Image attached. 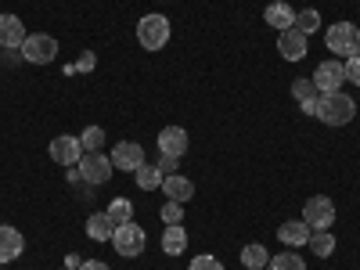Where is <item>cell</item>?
<instances>
[{
    "instance_id": "6da1fadb",
    "label": "cell",
    "mask_w": 360,
    "mask_h": 270,
    "mask_svg": "<svg viewBox=\"0 0 360 270\" xmlns=\"http://www.w3.org/2000/svg\"><path fill=\"white\" fill-rule=\"evenodd\" d=\"M353 115H356V105H353L349 94H342V90H335V94H321L317 119L324 127H346V123H353Z\"/></svg>"
},
{
    "instance_id": "7a4b0ae2",
    "label": "cell",
    "mask_w": 360,
    "mask_h": 270,
    "mask_svg": "<svg viewBox=\"0 0 360 270\" xmlns=\"http://www.w3.org/2000/svg\"><path fill=\"white\" fill-rule=\"evenodd\" d=\"M324 44H328V51H332L339 62H346V58L360 54V29L353 22H335V25H328Z\"/></svg>"
},
{
    "instance_id": "3957f363",
    "label": "cell",
    "mask_w": 360,
    "mask_h": 270,
    "mask_svg": "<svg viewBox=\"0 0 360 270\" xmlns=\"http://www.w3.org/2000/svg\"><path fill=\"white\" fill-rule=\"evenodd\" d=\"M137 44L144 51H162L169 44V18L166 15H144L137 22Z\"/></svg>"
},
{
    "instance_id": "277c9868",
    "label": "cell",
    "mask_w": 360,
    "mask_h": 270,
    "mask_svg": "<svg viewBox=\"0 0 360 270\" xmlns=\"http://www.w3.org/2000/svg\"><path fill=\"white\" fill-rule=\"evenodd\" d=\"M76 169H79V176H83V184H108L112 180V173H115V166H112V159L108 155H101V152H83V159L76 162Z\"/></svg>"
},
{
    "instance_id": "5b68a950",
    "label": "cell",
    "mask_w": 360,
    "mask_h": 270,
    "mask_svg": "<svg viewBox=\"0 0 360 270\" xmlns=\"http://www.w3.org/2000/svg\"><path fill=\"white\" fill-rule=\"evenodd\" d=\"M54 54H58V40L51 33L25 37V44H22V62H29V65H51Z\"/></svg>"
},
{
    "instance_id": "8992f818",
    "label": "cell",
    "mask_w": 360,
    "mask_h": 270,
    "mask_svg": "<svg viewBox=\"0 0 360 270\" xmlns=\"http://www.w3.org/2000/svg\"><path fill=\"white\" fill-rule=\"evenodd\" d=\"M303 220H307L310 231H328V227L335 224V202L328 198V195H314V198H307V205H303Z\"/></svg>"
},
{
    "instance_id": "52a82bcc",
    "label": "cell",
    "mask_w": 360,
    "mask_h": 270,
    "mask_svg": "<svg viewBox=\"0 0 360 270\" xmlns=\"http://www.w3.org/2000/svg\"><path fill=\"white\" fill-rule=\"evenodd\" d=\"M112 245H115V252H119V256L134 259V256H141V252H144V231H141L134 220H130V224H115Z\"/></svg>"
},
{
    "instance_id": "ba28073f",
    "label": "cell",
    "mask_w": 360,
    "mask_h": 270,
    "mask_svg": "<svg viewBox=\"0 0 360 270\" xmlns=\"http://www.w3.org/2000/svg\"><path fill=\"white\" fill-rule=\"evenodd\" d=\"M346 83V69L339 58H332V62H321L317 72H314V86L321 90V94H335V90H342Z\"/></svg>"
},
{
    "instance_id": "9c48e42d",
    "label": "cell",
    "mask_w": 360,
    "mask_h": 270,
    "mask_svg": "<svg viewBox=\"0 0 360 270\" xmlns=\"http://www.w3.org/2000/svg\"><path fill=\"white\" fill-rule=\"evenodd\" d=\"M112 166L115 169H123V173H137L141 166H144V148L141 144H134V141H119L115 148H112Z\"/></svg>"
},
{
    "instance_id": "30bf717a",
    "label": "cell",
    "mask_w": 360,
    "mask_h": 270,
    "mask_svg": "<svg viewBox=\"0 0 360 270\" xmlns=\"http://www.w3.org/2000/svg\"><path fill=\"white\" fill-rule=\"evenodd\" d=\"M278 51H281L285 62H303L307 51H310V40H307V33H299V29L292 25V29H285V33H278Z\"/></svg>"
},
{
    "instance_id": "8fae6325",
    "label": "cell",
    "mask_w": 360,
    "mask_h": 270,
    "mask_svg": "<svg viewBox=\"0 0 360 270\" xmlns=\"http://www.w3.org/2000/svg\"><path fill=\"white\" fill-rule=\"evenodd\" d=\"M51 159H54L58 166H76V162L83 159V144H79V137H72V134L54 137V141H51Z\"/></svg>"
},
{
    "instance_id": "7c38bea8",
    "label": "cell",
    "mask_w": 360,
    "mask_h": 270,
    "mask_svg": "<svg viewBox=\"0 0 360 270\" xmlns=\"http://www.w3.org/2000/svg\"><path fill=\"white\" fill-rule=\"evenodd\" d=\"M25 25H22V18L18 15H0V47L4 51H22V44H25Z\"/></svg>"
},
{
    "instance_id": "4fadbf2b",
    "label": "cell",
    "mask_w": 360,
    "mask_h": 270,
    "mask_svg": "<svg viewBox=\"0 0 360 270\" xmlns=\"http://www.w3.org/2000/svg\"><path fill=\"white\" fill-rule=\"evenodd\" d=\"M22 249H25L22 231H15V227H8V224H0V263H15V259L22 256Z\"/></svg>"
},
{
    "instance_id": "5bb4252c",
    "label": "cell",
    "mask_w": 360,
    "mask_h": 270,
    "mask_svg": "<svg viewBox=\"0 0 360 270\" xmlns=\"http://www.w3.org/2000/svg\"><path fill=\"white\" fill-rule=\"evenodd\" d=\"M159 152L180 159V155L188 152V130H184V127H166V130L159 134Z\"/></svg>"
},
{
    "instance_id": "9a60e30c",
    "label": "cell",
    "mask_w": 360,
    "mask_h": 270,
    "mask_svg": "<svg viewBox=\"0 0 360 270\" xmlns=\"http://www.w3.org/2000/svg\"><path fill=\"white\" fill-rule=\"evenodd\" d=\"M263 22H266L270 29H278V33H285V29H292V25H295V11L285 4V0H274V4H266Z\"/></svg>"
},
{
    "instance_id": "2e32d148",
    "label": "cell",
    "mask_w": 360,
    "mask_h": 270,
    "mask_svg": "<svg viewBox=\"0 0 360 270\" xmlns=\"http://www.w3.org/2000/svg\"><path fill=\"white\" fill-rule=\"evenodd\" d=\"M310 227H307V220H288V224H281L278 227V238H281V245H288V249H299V245H307L310 242Z\"/></svg>"
},
{
    "instance_id": "e0dca14e",
    "label": "cell",
    "mask_w": 360,
    "mask_h": 270,
    "mask_svg": "<svg viewBox=\"0 0 360 270\" xmlns=\"http://www.w3.org/2000/svg\"><path fill=\"white\" fill-rule=\"evenodd\" d=\"M162 191L173 198V202H191L195 198V184L188 176H180V173H169L166 180H162Z\"/></svg>"
},
{
    "instance_id": "ac0fdd59",
    "label": "cell",
    "mask_w": 360,
    "mask_h": 270,
    "mask_svg": "<svg viewBox=\"0 0 360 270\" xmlns=\"http://www.w3.org/2000/svg\"><path fill=\"white\" fill-rule=\"evenodd\" d=\"M184 249H188V231L180 224H166V231H162V252L166 256H180Z\"/></svg>"
},
{
    "instance_id": "d6986e66",
    "label": "cell",
    "mask_w": 360,
    "mask_h": 270,
    "mask_svg": "<svg viewBox=\"0 0 360 270\" xmlns=\"http://www.w3.org/2000/svg\"><path fill=\"white\" fill-rule=\"evenodd\" d=\"M86 234L94 238V242H112V234H115V224L108 213H94L86 220Z\"/></svg>"
},
{
    "instance_id": "ffe728a7",
    "label": "cell",
    "mask_w": 360,
    "mask_h": 270,
    "mask_svg": "<svg viewBox=\"0 0 360 270\" xmlns=\"http://www.w3.org/2000/svg\"><path fill=\"white\" fill-rule=\"evenodd\" d=\"M266 263H270V256H266V245L252 242V245H245V249H242V266H245V270H263Z\"/></svg>"
},
{
    "instance_id": "44dd1931",
    "label": "cell",
    "mask_w": 360,
    "mask_h": 270,
    "mask_svg": "<svg viewBox=\"0 0 360 270\" xmlns=\"http://www.w3.org/2000/svg\"><path fill=\"white\" fill-rule=\"evenodd\" d=\"M134 176H137V188H141V191H155V188H162V180H166L159 166H148V162H144Z\"/></svg>"
},
{
    "instance_id": "7402d4cb",
    "label": "cell",
    "mask_w": 360,
    "mask_h": 270,
    "mask_svg": "<svg viewBox=\"0 0 360 270\" xmlns=\"http://www.w3.org/2000/svg\"><path fill=\"white\" fill-rule=\"evenodd\" d=\"M105 213L112 217V224H130L134 220V202L130 198H112Z\"/></svg>"
},
{
    "instance_id": "603a6c76",
    "label": "cell",
    "mask_w": 360,
    "mask_h": 270,
    "mask_svg": "<svg viewBox=\"0 0 360 270\" xmlns=\"http://www.w3.org/2000/svg\"><path fill=\"white\" fill-rule=\"evenodd\" d=\"M266 270H307V263L299 252H278V256H270Z\"/></svg>"
},
{
    "instance_id": "cb8c5ba5",
    "label": "cell",
    "mask_w": 360,
    "mask_h": 270,
    "mask_svg": "<svg viewBox=\"0 0 360 270\" xmlns=\"http://www.w3.org/2000/svg\"><path fill=\"white\" fill-rule=\"evenodd\" d=\"M307 245H310V249L324 259V256H332V252H335V238H332V231H314Z\"/></svg>"
},
{
    "instance_id": "d4e9b609",
    "label": "cell",
    "mask_w": 360,
    "mask_h": 270,
    "mask_svg": "<svg viewBox=\"0 0 360 270\" xmlns=\"http://www.w3.org/2000/svg\"><path fill=\"white\" fill-rule=\"evenodd\" d=\"M292 98H295L299 105H307V101H317V98H321V90L314 86V79H295V83H292Z\"/></svg>"
},
{
    "instance_id": "484cf974",
    "label": "cell",
    "mask_w": 360,
    "mask_h": 270,
    "mask_svg": "<svg viewBox=\"0 0 360 270\" xmlns=\"http://www.w3.org/2000/svg\"><path fill=\"white\" fill-rule=\"evenodd\" d=\"M295 29H299V33H317V29H321V15L314 11V8H307V11H299L295 15Z\"/></svg>"
},
{
    "instance_id": "4316f807",
    "label": "cell",
    "mask_w": 360,
    "mask_h": 270,
    "mask_svg": "<svg viewBox=\"0 0 360 270\" xmlns=\"http://www.w3.org/2000/svg\"><path fill=\"white\" fill-rule=\"evenodd\" d=\"M79 144H83V152H98V148L105 144V130L101 127H86L79 134Z\"/></svg>"
},
{
    "instance_id": "83f0119b",
    "label": "cell",
    "mask_w": 360,
    "mask_h": 270,
    "mask_svg": "<svg viewBox=\"0 0 360 270\" xmlns=\"http://www.w3.org/2000/svg\"><path fill=\"white\" fill-rule=\"evenodd\" d=\"M162 224H184V202H166L162 205Z\"/></svg>"
},
{
    "instance_id": "f1b7e54d",
    "label": "cell",
    "mask_w": 360,
    "mask_h": 270,
    "mask_svg": "<svg viewBox=\"0 0 360 270\" xmlns=\"http://www.w3.org/2000/svg\"><path fill=\"white\" fill-rule=\"evenodd\" d=\"M188 270H224V263H220L217 256H209V252H205V256H195Z\"/></svg>"
},
{
    "instance_id": "f546056e",
    "label": "cell",
    "mask_w": 360,
    "mask_h": 270,
    "mask_svg": "<svg viewBox=\"0 0 360 270\" xmlns=\"http://www.w3.org/2000/svg\"><path fill=\"white\" fill-rule=\"evenodd\" d=\"M342 69H346V83H356V86H360V54L346 58V62H342Z\"/></svg>"
},
{
    "instance_id": "4dcf8cb0",
    "label": "cell",
    "mask_w": 360,
    "mask_h": 270,
    "mask_svg": "<svg viewBox=\"0 0 360 270\" xmlns=\"http://www.w3.org/2000/svg\"><path fill=\"white\" fill-rule=\"evenodd\" d=\"M176 162H180V159H173V155H162L155 166L162 169V176H169V173H176Z\"/></svg>"
},
{
    "instance_id": "1f68e13d",
    "label": "cell",
    "mask_w": 360,
    "mask_h": 270,
    "mask_svg": "<svg viewBox=\"0 0 360 270\" xmlns=\"http://www.w3.org/2000/svg\"><path fill=\"white\" fill-rule=\"evenodd\" d=\"M79 270H112V266L101 263V259H86V263H79Z\"/></svg>"
},
{
    "instance_id": "d6a6232c",
    "label": "cell",
    "mask_w": 360,
    "mask_h": 270,
    "mask_svg": "<svg viewBox=\"0 0 360 270\" xmlns=\"http://www.w3.org/2000/svg\"><path fill=\"white\" fill-rule=\"evenodd\" d=\"M79 263H83V259H79L76 252H69V256H65V270H79Z\"/></svg>"
},
{
    "instance_id": "836d02e7",
    "label": "cell",
    "mask_w": 360,
    "mask_h": 270,
    "mask_svg": "<svg viewBox=\"0 0 360 270\" xmlns=\"http://www.w3.org/2000/svg\"><path fill=\"white\" fill-rule=\"evenodd\" d=\"M62 270H65V266H62Z\"/></svg>"
}]
</instances>
